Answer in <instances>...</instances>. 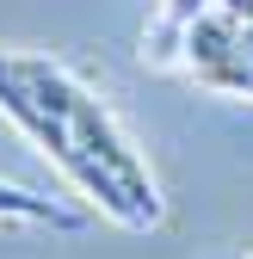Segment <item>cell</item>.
Listing matches in <instances>:
<instances>
[{
	"label": "cell",
	"instance_id": "obj_1",
	"mask_svg": "<svg viewBox=\"0 0 253 259\" xmlns=\"http://www.w3.org/2000/svg\"><path fill=\"white\" fill-rule=\"evenodd\" d=\"M13 68H19V80L37 93V99L74 130V142L99 160V167H111L117 173V185L136 198V210H142V222L154 229L161 222V191H154V179H148V167H142V154L130 148V136L117 130V117H111V105L93 93L80 74H68L62 62H50V56H13Z\"/></svg>",
	"mask_w": 253,
	"mask_h": 259
},
{
	"label": "cell",
	"instance_id": "obj_2",
	"mask_svg": "<svg viewBox=\"0 0 253 259\" xmlns=\"http://www.w3.org/2000/svg\"><path fill=\"white\" fill-rule=\"evenodd\" d=\"M0 111H7V117H13V123H19L25 136L37 142V148L56 160V167L68 173V179H74V185H80V191H87V198L99 204L105 216H111V222H123V229H148L142 210H136V198L117 185V173H111V167H99V160H93V154L74 142V130L62 123V117H56V111H50V105H44L25 80H19L13 56H0Z\"/></svg>",
	"mask_w": 253,
	"mask_h": 259
},
{
	"label": "cell",
	"instance_id": "obj_3",
	"mask_svg": "<svg viewBox=\"0 0 253 259\" xmlns=\"http://www.w3.org/2000/svg\"><path fill=\"white\" fill-rule=\"evenodd\" d=\"M185 68L216 93L253 99V0H216L198 25H185Z\"/></svg>",
	"mask_w": 253,
	"mask_h": 259
},
{
	"label": "cell",
	"instance_id": "obj_4",
	"mask_svg": "<svg viewBox=\"0 0 253 259\" xmlns=\"http://www.w3.org/2000/svg\"><path fill=\"white\" fill-rule=\"evenodd\" d=\"M0 222H37V229H87V216L68 210L62 198H44V191H25L13 179H0Z\"/></svg>",
	"mask_w": 253,
	"mask_h": 259
},
{
	"label": "cell",
	"instance_id": "obj_5",
	"mask_svg": "<svg viewBox=\"0 0 253 259\" xmlns=\"http://www.w3.org/2000/svg\"><path fill=\"white\" fill-rule=\"evenodd\" d=\"M216 0H161V19L148 25V50L154 62H185V25H198Z\"/></svg>",
	"mask_w": 253,
	"mask_h": 259
}]
</instances>
